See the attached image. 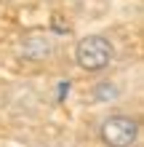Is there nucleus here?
<instances>
[{
  "instance_id": "nucleus-1",
  "label": "nucleus",
  "mask_w": 144,
  "mask_h": 147,
  "mask_svg": "<svg viewBox=\"0 0 144 147\" xmlns=\"http://www.w3.org/2000/svg\"><path fill=\"white\" fill-rule=\"evenodd\" d=\"M72 59L78 64L80 72L86 75H99L112 67L115 62V43L109 40L101 32H94V35H83L78 43H75Z\"/></svg>"
},
{
  "instance_id": "nucleus-2",
  "label": "nucleus",
  "mask_w": 144,
  "mask_h": 147,
  "mask_svg": "<svg viewBox=\"0 0 144 147\" xmlns=\"http://www.w3.org/2000/svg\"><path fill=\"white\" fill-rule=\"evenodd\" d=\"M96 139L101 147H136L141 139V118L133 112H109L99 120Z\"/></svg>"
},
{
  "instance_id": "nucleus-3",
  "label": "nucleus",
  "mask_w": 144,
  "mask_h": 147,
  "mask_svg": "<svg viewBox=\"0 0 144 147\" xmlns=\"http://www.w3.org/2000/svg\"><path fill=\"white\" fill-rule=\"evenodd\" d=\"M19 56L29 64H43L56 56V40L48 32H27L19 40Z\"/></svg>"
},
{
  "instance_id": "nucleus-4",
  "label": "nucleus",
  "mask_w": 144,
  "mask_h": 147,
  "mask_svg": "<svg viewBox=\"0 0 144 147\" xmlns=\"http://www.w3.org/2000/svg\"><path fill=\"white\" fill-rule=\"evenodd\" d=\"M120 94H123V88H120L115 80H109V78L96 80L94 86H91V102H96V105H109V102H117V99H120Z\"/></svg>"
}]
</instances>
